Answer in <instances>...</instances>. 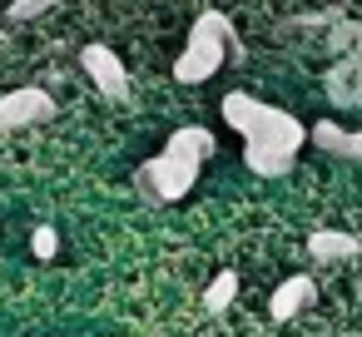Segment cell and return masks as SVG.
I'll list each match as a JSON object with an SVG mask.
<instances>
[{"label":"cell","instance_id":"2","mask_svg":"<svg viewBox=\"0 0 362 337\" xmlns=\"http://www.w3.org/2000/svg\"><path fill=\"white\" fill-rule=\"evenodd\" d=\"M194 179H199V159H189V154H179V149L154 154V159L134 174L139 194L154 199V203H174V199H184V194L194 189Z\"/></svg>","mask_w":362,"mask_h":337},{"label":"cell","instance_id":"15","mask_svg":"<svg viewBox=\"0 0 362 337\" xmlns=\"http://www.w3.org/2000/svg\"><path fill=\"white\" fill-rule=\"evenodd\" d=\"M45 11H55V0H11V20H35Z\"/></svg>","mask_w":362,"mask_h":337},{"label":"cell","instance_id":"12","mask_svg":"<svg viewBox=\"0 0 362 337\" xmlns=\"http://www.w3.org/2000/svg\"><path fill=\"white\" fill-rule=\"evenodd\" d=\"M253 114H258V100H253V95H243V90L223 95V124H228V129L243 134V129L253 124Z\"/></svg>","mask_w":362,"mask_h":337},{"label":"cell","instance_id":"5","mask_svg":"<svg viewBox=\"0 0 362 337\" xmlns=\"http://www.w3.org/2000/svg\"><path fill=\"white\" fill-rule=\"evenodd\" d=\"M45 119H55V100H50V90H11L6 100H0V134L6 129H25V124H45Z\"/></svg>","mask_w":362,"mask_h":337},{"label":"cell","instance_id":"13","mask_svg":"<svg viewBox=\"0 0 362 337\" xmlns=\"http://www.w3.org/2000/svg\"><path fill=\"white\" fill-rule=\"evenodd\" d=\"M233 292H238V278H233V273H218V278L209 283V292H204V307H209V312H223V307L233 302Z\"/></svg>","mask_w":362,"mask_h":337},{"label":"cell","instance_id":"1","mask_svg":"<svg viewBox=\"0 0 362 337\" xmlns=\"http://www.w3.org/2000/svg\"><path fill=\"white\" fill-rule=\"evenodd\" d=\"M228 40H233V25L218 16V11H204L194 20V35H189V50L174 60V80L179 85H204L223 70L228 60Z\"/></svg>","mask_w":362,"mask_h":337},{"label":"cell","instance_id":"9","mask_svg":"<svg viewBox=\"0 0 362 337\" xmlns=\"http://www.w3.org/2000/svg\"><path fill=\"white\" fill-rule=\"evenodd\" d=\"M313 144L322 149V154H342V159H362V129H337L332 119H317L313 124Z\"/></svg>","mask_w":362,"mask_h":337},{"label":"cell","instance_id":"10","mask_svg":"<svg viewBox=\"0 0 362 337\" xmlns=\"http://www.w3.org/2000/svg\"><path fill=\"white\" fill-rule=\"evenodd\" d=\"M293 159H298V154H288V149H268V144H243V164H248L253 174H263V179H278V174H288V169H293Z\"/></svg>","mask_w":362,"mask_h":337},{"label":"cell","instance_id":"8","mask_svg":"<svg viewBox=\"0 0 362 337\" xmlns=\"http://www.w3.org/2000/svg\"><path fill=\"white\" fill-rule=\"evenodd\" d=\"M308 253H313V263H342V258H357V253H362V243H357L352 233L317 228V233L308 238Z\"/></svg>","mask_w":362,"mask_h":337},{"label":"cell","instance_id":"16","mask_svg":"<svg viewBox=\"0 0 362 337\" xmlns=\"http://www.w3.org/2000/svg\"><path fill=\"white\" fill-rule=\"evenodd\" d=\"M322 6H347V0H322Z\"/></svg>","mask_w":362,"mask_h":337},{"label":"cell","instance_id":"3","mask_svg":"<svg viewBox=\"0 0 362 337\" xmlns=\"http://www.w3.org/2000/svg\"><path fill=\"white\" fill-rule=\"evenodd\" d=\"M243 139H248V144H268V149H288V154H298L303 139H308V129H303L288 110L258 105V114H253V124L243 129Z\"/></svg>","mask_w":362,"mask_h":337},{"label":"cell","instance_id":"7","mask_svg":"<svg viewBox=\"0 0 362 337\" xmlns=\"http://www.w3.org/2000/svg\"><path fill=\"white\" fill-rule=\"evenodd\" d=\"M313 297H317V283H313L308 273H293L288 283H278V292H273L268 312H273V322H288V317H298Z\"/></svg>","mask_w":362,"mask_h":337},{"label":"cell","instance_id":"4","mask_svg":"<svg viewBox=\"0 0 362 337\" xmlns=\"http://www.w3.org/2000/svg\"><path fill=\"white\" fill-rule=\"evenodd\" d=\"M80 70L95 80V90H100L105 100H115V105L129 100V70L119 65V55H115L110 45H85V50H80Z\"/></svg>","mask_w":362,"mask_h":337},{"label":"cell","instance_id":"14","mask_svg":"<svg viewBox=\"0 0 362 337\" xmlns=\"http://www.w3.org/2000/svg\"><path fill=\"white\" fill-rule=\"evenodd\" d=\"M30 248H35V258H45V263H50V258L60 253V233H55L50 223H40V228L30 233Z\"/></svg>","mask_w":362,"mask_h":337},{"label":"cell","instance_id":"11","mask_svg":"<svg viewBox=\"0 0 362 337\" xmlns=\"http://www.w3.org/2000/svg\"><path fill=\"white\" fill-rule=\"evenodd\" d=\"M164 149H179V154H189V159H199V164H204V159L214 154V134H209V129H199V124H184V129H174V134H169V144H164Z\"/></svg>","mask_w":362,"mask_h":337},{"label":"cell","instance_id":"6","mask_svg":"<svg viewBox=\"0 0 362 337\" xmlns=\"http://www.w3.org/2000/svg\"><path fill=\"white\" fill-rule=\"evenodd\" d=\"M322 90H327V100H332L337 110H362V30H357L352 55H347V60H337V65L327 70Z\"/></svg>","mask_w":362,"mask_h":337}]
</instances>
